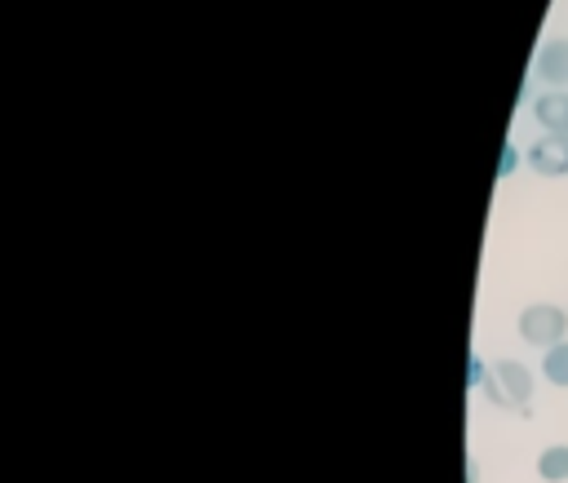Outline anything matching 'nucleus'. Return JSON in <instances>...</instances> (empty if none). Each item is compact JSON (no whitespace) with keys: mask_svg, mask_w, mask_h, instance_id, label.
I'll use <instances>...</instances> for the list:
<instances>
[{"mask_svg":"<svg viewBox=\"0 0 568 483\" xmlns=\"http://www.w3.org/2000/svg\"><path fill=\"white\" fill-rule=\"evenodd\" d=\"M564 332H568V315H564V306H550V301H532V306H524V315H519V337H524L528 346L550 350V346L564 341Z\"/></svg>","mask_w":568,"mask_h":483,"instance_id":"obj_1","label":"nucleus"},{"mask_svg":"<svg viewBox=\"0 0 568 483\" xmlns=\"http://www.w3.org/2000/svg\"><path fill=\"white\" fill-rule=\"evenodd\" d=\"M528 164L541 177H568V133H546L528 146Z\"/></svg>","mask_w":568,"mask_h":483,"instance_id":"obj_2","label":"nucleus"},{"mask_svg":"<svg viewBox=\"0 0 568 483\" xmlns=\"http://www.w3.org/2000/svg\"><path fill=\"white\" fill-rule=\"evenodd\" d=\"M532 115L546 133H568V93H541L532 102Z\"/></svg>","mask_w":568,"mask_h":483,"instance_id":"obj_3","label":"nucleus"},{"mask_svg":"<svg viewBox=\"0 0 568 483\" xmlns=\"http://www.w3.org/2000/svg\"><path fill=\"white\" fill-rule=\"evenodd\" d=\"M497 377H501V399H510V403H528V394H532V377H528L524 363L506 359V363H497Z\"/></svg>","mask_w":568,"mask_h":483,"instance_id":"obj_4","label":"nucleus"},{"mask_svg":"<svg viewBox=\"0 0 568 483\" xmlns=\"http://www.w3.org/2000/svg\"><path fill=\"white\" fill-rule=\"evenodd\" d=\"M537 71L550 84H568V40H546L537 53Z\"/></svg>","mask_w":568,"mask_h":483,"instance_id":"obj_5","label":"nucleus"},{"mask_svg":"<svg viewBox=\"0 0 568 483\" xmlns=\"http://www.w3.org/2000/svg\"><path fill=\"white\" fill-rule=\"evenodd\" d=\"M537 474L546 483H568V443H550L537 456Z\"/></svg>","mask_w":568,"mask_h":483,"instance_id":"obj_6","label":"nucleus"},{"mask_svg":"<svg viewBox=\"0 0 568 483\" xmlns=\"http://www.w3.org/2000/svg\"><path fill=\"white\" fill-rule=\"evenodd\" d=\"M541 377H546L550 386L568 390V341H559V346H550V350L541 354Z\"/></svg>","mask_w":568,"mask_h":483,"instance_id":"obj_7","label":"nucleus"},{"mask_svg":"<svg viewBox=\"0 0 568 483\" xmlns=\"http://www.w3.org/2000/svg\"><path fill=\"white\" fill-rule=\"evenodd\" d=\"M519 168V151H515V142H506L501 146V164H497V177H510Z\"/></svg>","mask_w":568,"mask_h":483,"instance_id":"obj_8","label":"nucleus"},{"mask_svg":"<svg viewBox=\"0 0 568 483\" xmlns=\"http://www.w3.org/2000/svg\"><path fill=\"white\" fill-rule=\"evenodd\" d=\"M470 386H488V368L479 354H470Z\"/></svg>","mask_w":568,"mask_h":483,"instance_id":"obj_9","label":"nucleus"}]
</instances>
